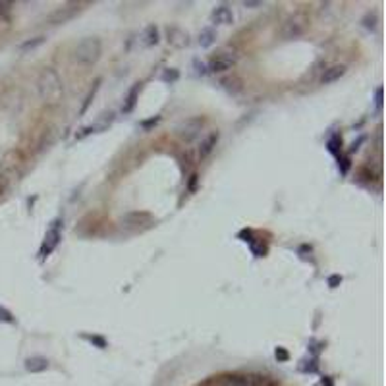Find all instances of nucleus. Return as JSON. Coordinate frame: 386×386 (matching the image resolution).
<instances>
[{
	"mask_svg": "<svg viewBox=\"0 0 386 386\" xmlns=\"http://www.w3.org/2000/svg\"><path fill=\"white\" fill-rule=\"evenodd\" d=\"M23 365H25V371H27V373H43V371H47L50 363H48L47 357L33 356V357H27Z\"/></svg>",
	"mask_w": 386,
	"mask_h": 386,
	"instance_id": "11",
	"label": "nucleus"
},
{
	"mask_svg": "<svg viewBox=\"0 0 386 386\" xmlns=\"http://www.w3.org/2000/svg\"><path fill=\"white\" fill-rule=\"evenodd\" d=\"M303 363H307L305 367H301V371H303V373H317L318 371L317 359H309V361H303Z\"/></svg>",
	"mask_w": 386,
	"mask_h": 386,
	"instance_id": "25",
	"label": "nucleus"
},
{
	"mask_svg": "<svg viewBox=\"0 0 386 386\" xmlns=\"http://www.w3.org/2000/svg\"><path fill=\"white\" fill-rule=\"evenodd\" d=\"M83 338H85V340H89V342H91L93 346L99 347V349H105V347H106V340L103 336H96V334H93V336H87V334H85Z\"/></svg>",
	"mask_w": 386,
	"mask_h": 386,
	"instance_id": "23",
	"label": "nucleus"
},
{
	"mask_svg": "<svg viewBox=\"0 0 386 386\" xmlns=\"http://www.w3.org/2000/svg\"><path fill=\"white\" fill-rule=\"evenodd\" d=\"M178 77H180V72L174 70V68H170V70H166V72L163 74V81H166V83H174V81H178Z\"/></svg>",
	"mask_w": 386,
	"mask_h": 386,
	"instance_id": "22",
	"label": "nucleus"
},
{
	"mask_svg": "<svg viewBox=\"0 0 386 386\" xmlns=\"http://www.w3.org/2000/svg\"><path fill=\"white\" fill-rule=\"evenodd\" d=\"M243 6H245V8H261V6H263V2H253V0H245V2H243Z\"/></svg>",
	"mask_w": 386,
	"mask_h": 386,
	"instance_id": "31",
	"label": "nucleus"
},
{
	"mask_svg": "<svg viewBox=\"0 0 386 386\" xmlns=\"http://www.w3.org/2000/svg\"><path fill=\"white\" fill-rule=\"evenodd\" d=\"M274 356H276V359H278V361H288V359H290V353L286 351V349H284V347H276Z\"/></svg>",
	"mask_w": 386,
	"mask_h": 386,
	"instance_id": "26",
	"label": "nucleus"
},
{
	"mask_svg": "<svg viewBox=\"0 0 386 386\" xmlns=\"http://www.w3.org/2000/svg\"><path fill=\"white\" fill-rule=\"evenodd\" d=\"M327 147H328V151L332 154H338L340 156V147H342V137L338 134H334L330 139H328V143H327Z\"/></svg>",
	"mask_w": 386,
	"mask_h": 386,
	"instance_id": "18",
	"label": "nucleus"
},
{
	"mask_svg": "<svg viewBox=\"0 0 386 386\" xmlns=\"http://www.w3.org/2000/svg\"><path fill=\"white\" fill-rule=\"evenodd\" d=\"M195 183H197V174H193L191 176V182H189V191L195 189Z\"/></svg>",
	"mask_w": 386,
	"mask_h": 386,
	"instance_id": "33",
	"label": "nucleus"
},
{
	"mask_svg": "<svg viewBox=\"0 0 386 386\" xmlns=\"http://www.w3.org/2000/svg\"><path fill=\"white\" fill-rule=\"evenodd\" d=\"M166 41L168 45H172L174 48H185L189 47V35L187 31H183L180 27H168L166 29Z\"/></svg>",
	"mask_w": 386,
	"mask_h": 386,
	"instance_id": "7",
	"label": "nucleus"
},
{
	"mask_svg": "<svg viewBox=\"0 0 386 386\" xmlns=\"http://www.w3.org/2000/svg\"><path fill=\"white\" fill-rule=\"evenodd\" d=\"M103 52V45H101V39L99 37H85L81 39L74 48V60L77 64H83V66H91L99 62Z\"/></svg>",
	"mask_w": 386,
	"mask_h": 386,
	"instance_id": "2",
	"label": "nucleus"
},
{
	"mask_svg": "<svg viewBox=\"0 0 386 386\" xmlns=\"http://www.w3.org/2000/svg\"><path fill=\"white\" fill-rule=\"evenodd\" d=\"M347 68L344 64H334V66H328L325 72H323V76H320V83L323 85H328V83H334L338 81L340 77L346 74Z\"/></svg>",
	"mask_w": 386,
	"mask_h": 386,
	"instance_id": "10",
	"label": "nucleus"
},
{
	"mask_svg": "<svg viewBox=\"0 0 386 386\" xmlns=\"http://www.w3.org/2000/svg\"><path fill=\"white\" fill-rule=\"evenodd\" d=\"M58 224L60 222H54V226L47 232V236H45V241H43V245H41V251H39V255H41V259H45L48 257L52 251L56 249V245L60 243V230H58Z\"/></svg>",
	"mask_w": 386,
	"mask_h": 386,
	"instance_id": "5",
	"label": "nucleus"
},
{
	"mask_svg": "<svg viewBox=\"0 0 386 386\" xmlns=\"http://www.w3.org/2000/svg\"><path fill=\"white\" fill-rule=\"evenodd\" d=\"M303 31H305V23H303V18H301V16H294V18H290L288 21L284 23V29H282V33H284V37L286 39L299 37Z\"/></svg>",
	"mask_w": 386,
	"mask_h": 386,
	"instance_id": "8",
	"label": "nucleus"
},
{
	"mask_svg": "<svg viewBox=\"0 0 386 386\" xmlns=\"http://www.w3.org/2000/svg\"><path fill=\"white\" fill-rule=\"evenodd\" d=\"M340 163H342V168H340V170H342V174H346L347 168H349V158L344 156V158H340Z\"/></svg>",
	"mask_w": 386,
	"mask_h": 386,
	"instance_id": "32",
	"label": "nucleus"
},
{
	"mask_svg": "<svg viewBox=\"0 0 386 386\" xmlns=\"http://www.w3.org/2000/svg\"><path fill=\"white\" fill-rule=\"evenodd\" d=\"M222 386H255L253 378L241 375H230L226 378H222Z\"/></svg>",
	"mask_w": 386,
	"mask_h": 386,
	"instance_id": "16",
	"label": "nucleus"
},
{
	"mask_svg": "<svg viewBox=\"0 0 386 386\" xmlns=\"http://www.w3.org/2000/svg\"><path fill=\"white\" fill-rule=\"evenodd\" d=\"M203 125H205L203 118H187L185 122H182L176 127V135L182 139L183 143H191L193 139L201 134Z\"/></svg>",
	"mask_w": 386,
	"mask_h": 386,
	"instance_id": "3",
	"label": "nucleus"
},
{
	"mask_svg": "<svg viewBox=\"0 0 386 386\" xmlns=\"http://www.w3.org/2000/svg\"><path fill=\"white\" fill-rule=\"evenodd\" d=\"M218 137H220L218 132H211V134L203 139L201 145H199V156H201V158L209 156V154L214 151V147H216V143H218Z\"/></svg>",
	"mask_w": 386,
	"mask_h": 386,
	"instance_id": "12",
	"label": "nucleus"
},
{
	"mask_svg": "<svg viewBox=\"0 0 386 386\" xmlns=\"http://www.w3.org/2000/svg\"><path fill=\"white\" fill-rule=\"evenodd\" d=\"M375 101H376V108L382 106V87H378L375 91Z\"/></svg>",
	"mask_w": 386,
	"mask_h": 386,
	"instance_id": "29",
	"label": "nucleus"
},
{
	"mask_svg": "<svg viewBox=\"0 0 386 386\" xmlns=\"http://www.w3.org/2000/svg\"><path fill=\"white\" fill-rule=\"evenodd\" d=\"M216 43V31L212 27H205L199 33V47L201 48H211Z\"/></svg>",
	"mask_w": 386,
	"mask_h": 386,
	"instance_id": "15",
	"label": "nucleus"
},
{
	"mask_svg": "<svg viewBox=\"0 0 386 386\" xmlns=\"http://www.w3.org/2000/svg\"><path fill=\"white\" fill-rule=\"evenodd\" d=\"M193 64H195V68H197V74H201V76H205V74L209 72V70H207V66H205L203 62H199V60H195Z\"/></svg>",
	"mask_w": 386,
	"mask_h": 386,
	"instance_id": "30",
	"label": "nucleus"
},
{
	"mask_svg": "<svg viewBox=\"0 0 386 386\" xmlns=\"http://www.w3.org/2000/svg\"><path fill=\"white\" fill-rule=\"evenodd\" d=\"M37 91L39 96L45 105L54 106L62 101L64 96V85H62V77L58 76L54 68H45L37 77Z\"/></svg>",
	"mask_w": 386,
	"mask_h": 386,
	"instance_id": "1",
	"label": "nucleus"
},
{
	"mask_svg": "<svg viewBox=\"0 0 386 386\" xmlns=\"http://www.w3.org/2000/svg\"><path fill=\"white\" fill-rule=\"evenodd\" d=\"M139 89H141V85H139V83H135V85L132 87L130 95H127V99H125V105L122 106V112H124V114H130V112L134 110L135 103H137V95H139Z\"/></svg>",
	"mask_w": 386,
	"mask_h": 386,
	"instance_id": "17",
	"label": "nucleus"
},
{
	"mask_svg": "<svg viewBox=\"0 0 386 386\" xmlns=\"http://www.w3.org/2000/svg\"><path fill=\"white\" fill-rule=\"evenodd\" d=\"M323 386H332V380H330V376H323Z\"/></svg>",
	"mask_w": 386,
	"mask_h": 386,
	"instance_id": "34",
	"label": "nucleus"
},
{
	"mask_svg": "<svg viewBox=\"0 0 386 386\" xmlns=\"http://www.w3.org/2000/svg\"><path fill=\"white\" fill-rule=\"evenodd\" d=\"M158 122H160V116H154V118H151V120H145V122H141V127H143V130H149V127L156 125Z\"/></svg>",
	"mask_w": 386,
	"mask_h": 386,
	"instance_id": "28",
	"label": "nucleus"
},
{
	"mask_svg": "<svg viewBox=\"0 0 386 386\" xmlns=\"http://www.w3.org/2000/svg\"><path fill=\"white\" fill-rule=\"evenodd\" d=\"M43 41H45L43 35H39V37H35V39H29V41H25V43H21V45H19V50H29V48H35V47H39Z\"/></svg>",
	"mask_w": 386,
	"mask_h": 386,
	"instance_id": "19",
	"label": "nucleus"
},
{
	"mask_svg": "<svg viewBox=\"0 0 386 386\" xmlns=\"http://www.w3.org/2000/svg\"><path fill=\"white\" fill-rule=\"evenodd\" d=\"M342 284V276L340 274H332V276H328V286L330 288H338Z\"/></svg>",
	"mask_w": 386,
	"mask_h": 386,
	"instance_id": "27",
	"label": "nucleus"
},
{
	"mask_svg": "<svg viewBox=\"0 0 386 386\" xmlns=\"http://www.w3.org/2000/svg\"><path fill=\"white\" fill-rule=\"evenodd\" d=\"M211 19L212 23H216V25H232L234 23V12H232L230 6L222 4V6H216L212 10Z\"/></svg>",
	"mask_w": 386,
	"mask_h": 386,
	"instance_id": "9",
	"label": "nucleus"
},
{
	"mask_svg": "<svg viewBox=\"0 0 386 386\" xmlns=\"http://www.w3.org/2000/svg\"><path fill=\"white\" fill-rule=\"evenodd\" d=\"M77 10H79L77 4H68V6L56 8L48 16V23H50V25H62V23H66V21H70V19L76 16Z\"/></svg>",
	"mask_w": 386,
	"mask_h": 386,
	"instance_id": "6",
	"label": "nucleus"
},
{
	"mask_svg": "<svg viewBox=\"0 0 386 386\" xmlns=\"http://www.w3.org/2000/svg\"><path fill=\"white\" fill-rule=\"evenodd\" d=\"M99 85H101V79H96L95 85H93V89L89 91V95H87L85 103H83V106H81V114H83L87 108H89V105H91V101H93V96H95V95H96V91H99Z\"/></svg>",
	"mask_w": 386,
	"mask_h": 386,
	"instance_id": "20",
	"label": "nucleus"
},
{
	"mask_svg": "<svg viewBox=\"0 0 386 386\" xmlns=\"http://www.w3.org/2000/svg\"><path fill=\"white\" fill-rule=\"evenodd\" d=\"M0 323H8V325H14V323H16L14 315H12L6 307H0Z\"/></svg>",
	"mask_w": 386,
	"mask_h": 386,
	"instance_id": "24",
	"label": "nucleus"
},
{
	"mask_svg": "<svg viewBox=\"0 0 386 386\" xmlns=\"http://www.w3.org/2000/svg\"><path fill=\"white\" fill-rule=\"evenodd\" d=\"M236 62H238V54H236V52L222 50V52H218L216 56L211 58V62H209L207 70L212 72V74H222V72L232 70V68L236 66Z\"/></svg>",
	"mask_w": 386,
	"mask_h": 386,
	"instance_id": "4",
	"label": "nucleus"
},
{
	"mask_svg": "<svg viewBox=\"0 0 386 386\" xmlns=\"http://www.w3.org/2000/svg\"><path fill=\"white\" fill-rule=\"evenodd\" d=\"M376 23H378V18H376V14H367L365 18H363V27L369 29V31H375Z\"/></svg>",
	"mask_w": 386,
	"mask_h": 386,
	"instance_id": "21",
	"label": "nucleus"
},
{
	"mask_svg": "<svg viewBox=\"0 0 386 386\" xmlns=\"http://www.w3.org/2000/svg\"><path fill=\"white\" fill-rule=\"evenodd\" d=\"M141 41H143L145 47H154V45H158V41H160L158 27H156V25H147L143 35H141Z\"/></svg>",
	"mask_w": 386,
	"mask_h": 386,
	"instance_id": "14",
	"label": "nucleus"
},
{
	"mask_svg": "<svg viewBox=\"0 0 386 386\" xmlns=\"http://www.w3.org/2000/svg\"><path fill=\"white\" fill-rule=\"evenodd\" d=\"M143 222H151V214H147V212H130L122 218V226L132 228V226H139Z\"/></svg>",
	"mask_w": 386,
	"mask_h": 386,
	"instance_id": "13",
	"label": "nucleus"
}]
</instances>
